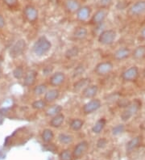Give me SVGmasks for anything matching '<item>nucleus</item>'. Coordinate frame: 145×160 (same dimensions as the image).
<instances>
[{
	"label": "nucleus",
	"mask_w": 145,
	"mask_h": 160,
	"mask_svg": "<svg viewBox=\"0 0 145 160\" xmlns=\"http://www.w3.org/2000/svg\"><path fill=\"white\" fill-rule=\"evenodd\" d=\"M52 48L51 41L45 36L40 37L36 40L32 47V50L36 56L41 57L49 52Z\"/></svg>",
	"instance_id": "f257e3e1"
},
{
	"label": "nucleus",
	"mask_w": 145,
	"mask_h": 160,
	"mask_svg": "<svg viewBox=\"0 0 145 160\" xmlns=\"http://www.w3.org/2000/svg\"><path fill=\"white\" fill-rule=\"evenodd\" d=\"M141 101L138 100V99L130 101L129 103L125 107L121 115H120L121 120L124 122L129 121L134 115H135L139 112V110L141 108Z\"/></svg>",
	"instance_id": "f03ea898"
},
{
	"label": "nucleus",
	"mask_w": 145,
	"mask_h": 160,
	"mask_svg": "<svg viewBox=\"0 0 145 160\" xmlns=\"http://www.w3.org/2000/svg\"><path fill=\"white\" fill-rule=\"evenodd\" d=\"M117 37V32L114 29H106L99 34L98 41L103 45H110L114 42Z\"/></svg>",
	"instance_id": "7ed1b4c3"
},
{
	"label": "nucleus",
	"mask_w": 145,
	"mask_h": 160,
	"mask_svg": "<svg viewBox=\"0 0 145 160\" xmlns=\"http://www.w3.org/2000/svg\"><path fill=\"white\" fill-rule=\"evenodd\" d=\"M27 44L26 41L23 39L18 40L16 43L14 44L9 50V54L12 58H16L19 56L23 54V53L25 51Z\"/></svg>",
	"instance_id": "20e7f679"
},
{
	"label": "nucleus",
	"mask_w": 145,
	"mask_h": 160,
	"mask_svg": "<svg viewBox=\"0 0 145 160\" xmlns=\"http://www.w3.org/2000/svg\"><path fill=\"white\" fill-rule=\"evenodd\" d=\"M102 106V102L99 99H92L89 102L85 103L82 107V111L84 114L89 115V114L93 113L94 112L98 111Z\"/></svg>",
	"instance_id": "39448f33"
},
{
	"label": "nucleus",
	"mask_w": 145,
	"mask_h": 160,
	"mask_svg": "<svg viewBox=\"0 0 145 160\" xmlns=\"http://www.w3.org/2000/svg\"><path fill=\"white\" fill-rule=\"evenodd\" d=\"M113 68H114V66H113L112 62H99V64L96 65V67L94 68V72L98 75L104 76V75L110 74L113 70Z\"/></svg>",
	"instance_id": "423d86ee"
},
{
	"label": "nucleus",
	"mask_w": 145,
	"mask_h": 160,
	"mask_svg": "<svg viewBox=\"0 0 145 160\" xmlns=\"http://www.w3.org/2000/svg\"><path fill=\"white\" fill-rule=\"evenodd\" d=\"M23 16L27 21L33 23L38 19L39 12L32 5H27L23 9Z\"/></svg>",
	"instance_id": "0eeeda50"
},
{
	"label": "nucleus",
	"mask_w": 145,
	"mask_h": 160,
	"mask_svg": "<svg viewBox=\"0 0 145 160\" xmlns=\"http://www.w3.org/2000/svg\"><path fill=\"white\" fill-rule=\"evenodd\" d=\"M139 76V69L135 66L129 67L125 70L122 74V78L126 82H132L135 81Z\"/></svg>",
	"instance_id": "6e6552de"
},
{
	"label": "nucleus",
	"mask_w": 145,
	"mask_h": 160,
	"mask_svg": "<svg viewBox=\"0 0 145 160\" xmlns=\"http://www.w3.org/2000/svg\"><path fill=\"white\" fill-rule=\"evenodd\" d=\"M145 12V0H139L133 3L129 8L131 16H139Z\"/></svg>",
	"instance_id": "1a4fd4ad"
},
{
	"label": "nucleus",
	"mask_w": 145,
	"mask_h": 160,
	"mask_svg": "<svg viewBox=\"0 0 145 160\" xmlns=\"http://www.w3.org/2000/svg\"><path fill=\"white\" fill-rule=\"evenodd\" d=\"M107 16H108V11L106 8H101L92 16L91 23L94 25H99L104 22Z\"/></svg>",
	"instance_id": "9d476101"
},
{
	"label": "nucleus",
	"mask_w": 145,
	"mask_h": 160,
	"mask_svg": "<svg viewBox=\"0 0 145 160\" xmlns=\"http://www.w3.org/2000/svg\"><path fill=\"white\" fill-rule=\"evenodd\" d=\"M91 16V8L89 6L80 7L79 9L76 12V16L79 21H86Z\"/></svg>",
	"instance_id": "9b49d317"
},
{
	"label": "nucleus",
	"mask_w": 145,
	"mask_h": 160,
	"mask_svg": "<svg viewBox=\"0 0 145 160\" xmlns=\"http://www.w3.org/2000/svg\"><path fill=\"white\" fill-rule=\"evenodd\" d=\"M65 80V75L63 72L57 71L52 74L49 78V83L53 87H58L61 85Z\"/></svg>",
	"instance_id": "f8f14e48"
},
{
	"label": "nucleus",
	"mask_w": 145,
	"mask_h": 160,
	"mask_svg": "<svg viewBox=\"0 0 145 160\" xmlns=\"http://www.w3.org/2000/svg\"><path fill=\"white\" fill-rule=\"evenodd\" d=\"M37 72L34 70H28L24 74L23 76V85L25 87H31L36 82L37 78Z\"/></svg>",
	"instance_id": "ddd939ff"
},
{
	"label": "nucleus",
	"mask_w": 145,
	"mask_h": 160,
	"mask_svg": "<svg viewBox=\"0 0 145 160\" xmlns=\"http://www.w3.org/2000/svg\"><path fill=\"white\" fill-rule=\"evenodd\" d=\"M99 92V87L97 85H88L82 90V96L87 99L94 98Z\"/></svg>",
	"instance_id": "4468645a"
},
{
	"label": "nucleus",
	"mask_w": 145,
	"mask_h": 160,
	"mask_svg": "<svg viewBox=\"0 0 145 160\" xmlns=\"http://www.w3.org/2000/svg\"><path fill=\"white\" fill-rule=\"evenodd\" d=\"M131 55V50L127 47H122L114 52V58L118 61H122L128 58Z\"/></svg>",
	"instance_id": "2eb2a0df"
},
{
	"label": "nucleus",
	"mask_w": 145,
	"mask_h": 160,
	"mask_svg": "<svg viewBox=\"0 0 145 160\" xmlns=\"http://www.w3.org/2000/svg\"><path fill=\"white\" fill-rule=\"evenodd\" d=\"M60 96V92L56 88L48 90L45 94V100L47 103H52L56 100Z\"/></svg>",
	"instance_id": "dca6fc26"
},
{
	"label": "nucleus",
	"mask_w": 145,
	"mask_h": 160,
	"mask_svg": "<svg viewBox=\"0 0 145 160\" xmlns=\"http://www.w3.org/2000/svg\"><path fill=\"white\" fill-rule=\"evenodd\" d=\"M65 6L66 10L69 12H76L79 8L81 7L80 2L78 0H65Z\"/></svg>",
	"instance_id": "f3484780"
},
{
	"label": "nucleus",
	"mask_w": 145,
	"mask_h": 160,
	"mask_svg": "<svg viewBox=\"0 0 145 160\" xmlns=\"http://www.w3.org/2000/svg\"><path fill=\"white\" fill-rule=\"evenodd\" d=\"M90 84V79L88 78H83L81 79L77 80V82H74V90L75 92H79L82 91L85 88H86L88 85Z\"/></svg>",
	"instance_id": "a211bd4d"
},
{
	"label": "nucleus",
	"mask_w": 145,
	"mask_h": 160,
	"mask_svg": "<svg viewBox=\"0 0 145 160\" xmlns=\"http://www.w3.org/2000/svg\"><path fill=\"white\" fill-rule=\"evenodd\" d=\"M65 121V116L63 113H59L57 115L54 116L52 117V119L50 120V125L53 128H59L63 125Z\"/></svg>",
	"instance_id": "6ab92c4d"
},
{
	"label": "nucleus",
	"mask_w": 145,
	"mask_h": 160,
	"mask_svg": "<svg viewBox=\"0 0 145 160\" xmlns=\"http://www.w3.org/2000/svg\"><path fill=\"white\" fill-rule=\"evenodd\" d=\"M62 110H63L62 106L59 105V104H54V105L50 106V107H48L47 108L46 111H45V115L47 117H52L57 115V114L61 113Z\"/></svg>",
	"instance_id": "aec40b11"
},
{
	"label": "nucleus",
	"mask_w": 145,
	"mask_h": 160,
	"mask_svg": "<svg viewBox=\"0 0 145 160\" xmlns=\"http://www.w3.org/2000/svg\"><path fill=\"white\" fill-rule=\"evenodd\" d=\"M87 34H88V31L85 27H77L74 29L73 35L75 39L83 40L87 37Z\"/></svg>",
	"instance_id": "412c9836"
},
{
	"label": "nucleus",
	"mask_w": 145,
	"mask_h": 160,
	"mask_svg": "<svg viewBox=\"0 0 145 160\" xmlns=\"http://www.w3.org/2000/svg\"><path fill=\"white\" fill-rule=\"evenodd\" d=\"M106 124V121L105 118H100L98 121H96V123L94 125V126L92 127V131H93V133H100L104 129L105 125Z\"/></svg>",
	"instance_id": "4be33fe9"
},
{
	"label": "nucleus",
	"mask_w": 145,
	"mask_h": 160,
	"mask_svg": "<svg viewBox=\"0 0 145 160\" xmlns=\"http://www.w3.org/2000/svg\"><path fill=\"white\" fill-rule=\"evenodd\" d=\"M132 57L136 60H139L145 57V45H139L136 47L132 52Z\"/></svg>",
	"instance_id": "5701e85b"
},
{
	"label": "nucleus",
	"mask_w": 145,
	"mask_h": 160,
	"mask_svg": "<svg viewBox=\"0 0 145 160\" xmlns=\"http://www.w3.org/2000/svg\"><path fill=\"white\" fill-rule=\"evenodd\" d=\"M87 147H88V143L86 142H80L79 144L77 145V147H75L74 151V154L75 157H79L81 156V154H83L85 152V150H86Z\"/></svg>",
	"instance_id": "b1692460"
},
{
	"label": "nucleus",
	"mask_w": 145,
	"mask_h": 160,
	"mask_svg": "<svg viewBox=\"0 0 145 160\" xmlns=\"http://www.w3.org/2000/svg\"><path fill=\"white\" fill-rule=\"evenodd\" d=\"M84 121L82 120L79 119V118H75L73 119L70 123V126L73 130L78 131L83 127Z\"/></svg>",
	"instance_id": "393cba45"
},
{
	"label": "nucleus",
	"mask_w": 145,
	"mask_h": 160,
	"mask_svg": "<svg viewBox=\"0 0 145 160\" xmlns=\"http://www.w3.org/2000/svg\"><path fill=\"white\" fill-rule=\"evenodd\" d=\"M140 141H141L140 137H135L133 138L132 139H131V140L127 143V150H128V151H132L134 149L136 148V147L140 144Z\"/></svg>",
	"instance_id": "a878e982"
},
{
	"label": "nucleus",
	"mask_w": 145,
	"mask_h": 160,
	"mask_svg": "<svg viewBox=\"0 0 145 160\" xmlns=\"http://www.w3.org/2000/svg\"><path fill=\"white\" fill-rule=\"evenodd\" d=\"M47 91H48L47 85L44 83L39 84L33 88V93L35 94L36 96H43L45 95Z\"/></svg>",
	"instance_id": "bb28decb"
},
{
	"label": "nucleus",
	"mask_w": 145,
	"mask_h": 160,
	"mask_svg": "<svg viewBox=\"0 0 145 160\" xmlns=\"http://www.w3.org/2000/svg\"><path fill=\"white\" fill-rule=\"evenodd\" d=\"M53 137H54L53 132L50 129H45L43 130L41 138H42L44 142H49L50 141L52 140Z\"/></svg>",
	"instance_id": "cd10ccee"
},
{
	"label": "nucleus",
	"mask_w": 145,
	"mask_h": 160,
	"mask_svg": "<svg viewBox=\"0 0 145 160\" xmlns=\"http://www.w3.org/2000/svg\"><path fill=\"white\" fill-rule=\"evenodd\" d=\"M47 103H48L45 100L41 99V100H37L32 102V103H31V108L35 110H43L44 108H45L47 107Z\"/></svg>",
	"instance_id": "c85d7f7f"
},
{
	"label": "nucleus",
	"mask_w": 145,
	"mask_h": 160,
	"mask_svg": "<svg viewBox=\"0 0 145 160\" xmlns=\"http://www.w3.org/2000/svg\"><path fill=\"white\" fill-rule=\"evenodd\" d=\"M78 53H79V49H78V47L74 46L66 51L65 57L69 59L74 58L77 57V55H78Z\"/></svg>",
	"instance_id": "c756f323"
},
{
	"label": "nucleus",
	"mask_w": 145,
	"mask_h": 160,
	"mask_svg": "<svg viewBox=\"0 0 145 160\" xmlns=\"http://www.w3.org/2000/svg\"><path fill=\"white\" fill-rule=\"evenodd\" d=\"M13 76L16 79H21L24 76V70L22 67H17L13 70Z\"/></svg>",
	"instance_id": "7c9ffc66"
},
{
	"label": "nucleus",
	"mask_w": 145,
	"mask_h": 160,
	"mask_svg": "<svg viewBox=\"0 0 145 160\" xmlns=\"http://www.w3.org/2000/svg\"><path fill=\"white\" fill-rule=\"evenodd\" d=\"M59 141L63 144H70L73 141V137L70 134H66V133H60L59 135Z\"/></svg>",
	"instance_id": "2f4dec72"
},
{
	"label": "nucleus",
	"mask_w": 145,
	"mask_h": 160,
	"mask_svg": "<svg viewBox=\"0 0 145 160\" xmlns=\"http://www.w3.org/2000/svg\"><path fill=\"white\" fill-rule=\"evenodd\" d=\"M124 131H125V125L123 124H118L112 129V134L114 136H118V135L122 134Z\"/></svg>",
	"instance_id": "473e14b6"
},
{
	"label": "nucleus",
	"mask_w": 145,
	"mask_h": 160,
	"mask_svg": "<svg viewBox=\"0 0 145 160\" xmlns=\"http://www.w3.org/2000/svg\"><path fill=\"white\" fill-rule=\"evenodd\" d=\"M84 72H85V67H84L82 65L78 66V67H77L74 69V72H73V77H74V78H77V77L81 75Z\"/></svg>",
	"instance_id": "72a5a7b5"
},
{
	"label": "nucleus",
	"mask_w": 145,
	"mask_h": 160,
	"mask_svg": "<svg viewBox=\"0 0 145 160\" xmlns=\"http://www.w3.org/2000/svg\"><path fill=\"white\" fill-rule=\"evenodd\" d=\"M113 1L114 0H99V6L101 7V8H107L112 5Z\"/></svg>",
	"instance_id": "f704fd0d"
},
{
	"label": "nucleus",
	"mask_w": 145,
	"mask_h": 160,
	"mask_svg": "<svg viewBox=\"0 0 145 160\" xmlns=\"http://www.w3.org/2000/svg\"><path fill=\"white\" fill-rule=\"evenodd\" d=\"M2 1L9 8H15L16 6H17L18 2H19V0H2Z\"/></svg>",
	"instance_id": "c9c22d12"
},
{
	"label": "nucleus",
	"mask_w": 145,
	"mask_h": 160,
	"mask_svg": "<svg viewBox=\"0 0 145 160\" xmlns=\"http://www.w3.org/2000/svg\"><path fill=\"white\" fill-rule=\"evenodd\" d=\"M61 159L62 160H70L71 159V154L69 150H65L61 153Z\"/></svg>",
	"instance_id": "e433bc0d"
},
{
	"label": "nucleus",
	"mask_w": 145,
	"mask_h": 160,
	"mask_svg": "<svg viewBox=\"0 0 145 160\" xmlns=\"http://www.w3.org/2000/svg\"><path fill=\"white\" fill-rule=\"evenodd\" d=\"M6 25V21H5V19H4L3 16L2 14H0V29H2L5 27Z\"/></svg>",
	"instance_id": "4c0bfd02"
},
{
	"label": "nucleus",
	"mask_w": 145,
	"mask_h": 160,
	"mask_svg": "<svg viewBox=\"0 0 145 160\" xmlns=\"http://www.w3.org/2000/svg\"><path fill=\"white\" fill-rule=\"evenodd\" d=\"M106 143H107V141H106V139L101 138L100 140L98 142V147H105V146H106Z\"/></svg>",
	"instance_id": "58836bf2"
},
{
	"label": "nucleus",
	"mask_w": 145,
	"mask_h": 160,
	"mask_svg": "<svg viewBox=\"0 0 145 160\" xmlns=\"http://www.w3.org/2000/svg\"><path fill=\"white\" fill-rule=\"evenodd\" d=\"M140 35L143 37V39H145V27H143V29L141 30V32H140Z\"/></svg>",
	"instance_id": "ea45409f"
},
{
	"label": "nucleus",
	"mask_w": 145,
	"mask_h": 160,
	"mask_svg": "<svg viewBox=\"0 0 145 160\" xmlns=\"http://www.w3.org/2000/svg\"><path fill=\"white\" fill-rule=\"evenodd\" d=\"M1 75H2V72H1V70H0V78H1Z\"/></svg>",
	"instance_id": "a19ab883"
}]
</instances>
